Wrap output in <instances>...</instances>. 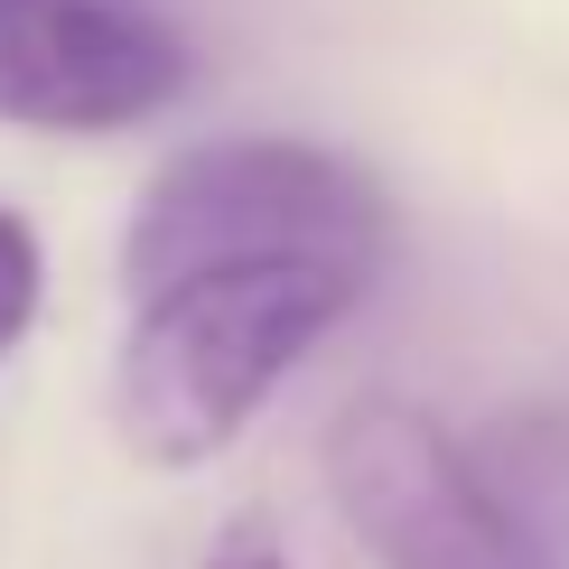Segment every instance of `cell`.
<instances>
[{"label": "cell", "mask_w": 569, "mask_h": 569, "mask_svg": "<svg viewBox=\"0 0 569 569\" xmlns=\"http://www.w3.org/2000/svg\"><path fill=\"white\" fill-rule=\"evenodd\" d=\"M355 299H365L355 262H224L150 290L122 337V365H112V420H122L131 458H224L262 420V401L337 337Z\"/></svg>", "instance_id": "1"}, {"label": "cell", "mask_w": 569, "mask_h": 569, "mask_svg": "<svg viewBox=\"0 0 569 569\" xmlns=\"http://www.w3.org/2000/svg\"><path fill=\"white\" fill-rule=\"evenodd\" d=\"M392 206L373 169L318 140H197L140 187L122 233L131 299L224 262H355L373 271Z\"/></svg>", "instance_id": "2"}, {"label": "cell", "mask_w": 569, "mask_h": 569, "mask_svg": "<svg viewBox=\"0 0 569 569\" xmlns=\"http://www.w3.org/2000/svg\"><path fill=\"white\" fill-rule=\"evenodd\" d=\"M327 486L383 569H532L523 523L420 401L365 392L327 430Z\"/></svg>", "instance_id": "3"}, {"label": "cell", "mask_w": 569, "mask_h": 569, "mask_svg": "<svg viewBox=\"0 0 569 569\" xmlns=\"http://www.w3.org/2000/svg\"><path fill=\"white\" fill-rule=\"evenodd\" d=\"M197 84L150 0H0V122L19 131H131Z\"/></svg>", "instance_id": "4"}, {"label": "cell", "mask_w": 569, "mask_h": 569, "mask_svg": "<svg viewBox=\"0 0 569 569\" xmlns=\"http://www.w3.org/2000/svg\"><path fill=\"white\" fill-rule=\"evenodd\" d=\"M38 299H47V252H38V224L0 206V365L19 355V337L38 327Z\"/></svg>", "instance_id": "5"}, {"label": "cell", "mask_w": 569, "mask_h": 569, "mask_svg": "<svg viewBox=\"0 0 569 569\" xmlns=\"http://www.w3.org/2000/svg\"><path fill=\"white\" fill-rule=\"evenodd\" d=\"M197 569H290V551H280V541L262 532V523H233L224 541H216V551H206Z\"/></svg>", "instance_id": "6"}]
</instances>
